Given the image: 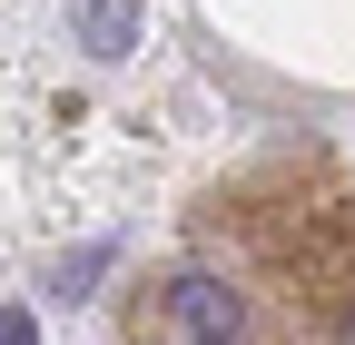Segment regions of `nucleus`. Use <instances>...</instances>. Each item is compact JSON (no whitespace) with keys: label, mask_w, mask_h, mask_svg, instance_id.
<instances>
[{"label":"nucleus","mask_w":355,"mask_h":345,"mask_svg":"<svg viewBox=\"0 0 355 345\" xmlns=\"http://www.w3.org/2000/svg\"><path fill=\"white\" fill-rule=\"evenodd\" d=\"M158 335H168V345H247V306H237L227 276H168Z\"/></svg>","instance_id":"nucleus-1"},{"label":"nucleus","mask_w":355,"mask_h":345,"mask_svg":"<svg viewBox=\"0 0 355 345\" xmlns=\"http://www.w3.org/2000/svg\"><path fill=\"white\" fill-rule=\"evenodd\" d=\"M79 30H89V50H99V60H119L139 20H128V0H89V10H79Z\"/></svg>","instance_id":"nucleus-2"},{"label":"nucleus","mask_w":355,"mask_h":345,"mask_svg":"<svg viewBox=\"0 0 355 345\" xmlns=\"http://www.w3.org/2000/svg\"><path fill=\"white\" fill-rule=\"evenodd\" d=\"M0 345H40V326H30V306H0Z\"/></svg>","instance_id":"nucleus-3"},{"label":"nucleus","mask_w":355,"mask_h":345,"mask_svg":"<svg viewBox=\"0 0 355 345\" xmlns=\"http://www.w3.org/2000/svg\"><path fill=\"white\" fill-rule=\"evenodd\" d=\"M345 345H355V326H345Z\"/></svg>","instance_id":"nucleus-4"}]
</instances>
